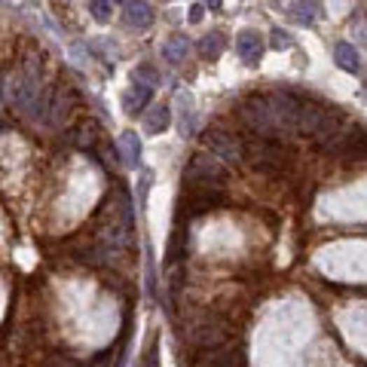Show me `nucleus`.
<instances>
[{
  "mask_svg": "<svg viewBox=\"0 0 367 367\" xmlns=\"http://www.w3.org/2000/svg\"><path fill=\"white\" fill-rule=\"evenodd\" d=\"M236 331H233V321L221 312H205L199 315L196 321L187 324L184 331V340L196 349V352H208V349H221V346H230Z\"/></svg>",
  "mask_w": 367,
  "mask_h": 367,
  "instance_id": "obj_1",
  "label": "nucleus"
},
{
  "mask_svg": "<svg viewBox=\"0 0 367 367\" xmlns=\"http://www.w3.org/2000/svg\"><path fill=\"white\" fill-rule=\"evenodd\" d=\"M245 160L251 162V169L275 174L285 169L288 162V150L282 144V138H266V135H254L245 144Z\"/></svg>",
  "mask_w": 367,
  "mask_h": 367,
  "instance_id": "obj_2",
  "label": "nucleus"
},
{
  "mask_svg": "<svg viewBox=\"0 0 367 367\" xmlns=\"http://www.w3.org/2000/svg\"><path fill=\"white\" fill-rule=\"evenodd\" d=\"M227 169H223V162L218 156L212 153H196L190 156L187 169H184V181L190 184V187H208V190H223L227 187Z\"/></svg>",
  "mask_w": 367,
  "mask_h": 367,
  "instance_id": "obj_3",
  "label": "nucleus"
},
{
  "mask_svg": "<svg viewBox=\"0 0 367 367\" xmlns=\"http://www.w3.org/2000/svg\"><path fill=\"white\" fill-rule=\"evenodd\" d=\"M202 144L212 156H218L223 165H236L239 160H245V141L236 132L227 129H208L202 135Z\"/></svg>",
  "mask_w": 367,
  "mask_h": 367,
  "instance_id": "obj_4",
  "label": "nucleus"
},
{
  "mask_svg": "<svg viewBox=\"0 0 367 367\" xmlns=\"http://www.w3.org/2000/svg\"><path fill=\"white\" fill-rule=\"evenodd\" d=\"M223 205V190H208V187H190L187 196L181 199L184 214H205Z\"/></svg>",
  "mask_w": 367,
  "mask_h": 367,
  "instance_id": "obj_5",
  "label": "nucleus"
},
{
  "mask_svg": "<svg viewBox=\"0 0 367 367\" xmlns=\"http://www.w3.org/2000/svg\"><path fill=\"white\" fill-rule=\"evenodd\" d=\"M193 367H245V355L239 349L221 346V349H208V352H199L193 358Z\"/></svg>",
  "mask_w": 367,
  "mask_h": 367,
  "instance_id": "obj_6",
  "label": "nucleus"
},
{
  "mask_svg": "<svg viewBox=\"0 0 367 367\" xmlns=\"http://www.w3.org/2000/svg\"><path fill=\"white\" fill-rule=\"evenodd\" d=\"M153 19H156V13L147 0H126V4H123V22H126L129 28L144 31L153 25Z\"/></svg>",
  "mask_w": 367,
  "mask_h": 367,
  "instance_id": "obj_7",
  "label": "nucleus"
},
{
  "mask_svg": "<svg viewBox=\"0 0 367 367\" xmlns=\"http://www.w3.org/2000/svg\"><path fill=\"white\" fill-rule=\"evenodd\" d=\"M263 49H266V43H263V37L257 34V31H251V28H245V31H239V37H236V53H239V58L245 64H257L263 58Z\"/></svg>",
  "mask_w": 367,
  "mask_h": 367,
  "instance_id": "obj_8",
  "label": "nucleus"
},
{
  "mask_svg": "<svg viewBox=\"0 0 367 367\" xmlns=\"http://www.w3.org/2000/svg\"><path fill=\"white\" fill-rule=\"evenodd\" d=\"M150 98H153V86H150V83L135 80L126 92H123V111H126V113H141L150 104Z\"/></svg>",
  "mask_w": 367,
  "mask_h": 367,
  "instance_id": "obj_9",
  "label": "nucleus"
},
{
  "mask_svg": "<svg viewBox=\"0 0 367 367\" xmlns=\"http://www.w3.org/2000/svg\"><path fill=\"white\" fill-rule=\"evenodd\" d=\"M288 13L297 25L310 28V25H315V19L321 15V0H288Z\"/></svg>",
  "mask_w": 367,
  "mask_h": 367,
  "instance_id": "obj_10",
  "label": "nucleus"
},
{
  "mask_svg": "<svg viewBox=\"0 0 367 367\" xmlns=\"http://www.w3.org/2000/svg\"><path fill=\"white\" fill-rule=\"evenodd\" d=\"M333 62H337V68L346 71V74H358V71H361V55H358V49L352 43H346V40L333 43Z\"/></svg>",
  "mask_w": 367,
  "mask_h": 367,
  "instance_id": "obj_11",
  "label": "nucleus"
},
{
  "mask_svg": "<svg viewBox=\"0 0 367 367\" xmlns=\"http://www.w3.org/2000/svg\"><path fill=\"white\" fill-rule=\"evenodd\" d=\"M187 55H190V40L184 37V34H172V37L162 43V58H165L169 64L187 62Z\"/></svg>",
  "mask_w": 367,
  "mask_h": 367,
  "instance_id": "obj_12",
  "label": "nucleus"
},
{
  "mask_svg": "<svg viewBox=\"0 0 367 367\" xmlns=\"http://www.w3.org/2000/svg\"><path fill=\"white\" fill-rule=\"evenodd\" d=\"M172 126V107L169 104H156L150 107L147 120H144V132L147 135H160V132H165Z\"/></svg>",
  "mask_w": 367,
  "mask_h": 367,
  "instance_id": "obj_13",
  "label": "nucleus"
},
{
  "mask_svg": "<svg viewBox=\"0 0 367 367\" xmlns=\"http://www.w3.org/2000/svg\"><path fill=\"white\" fill-rule=\"evenodd\" d=\"M116 147H120V156H123V162L126 165H135L141 162V138L135 135V132H123L120 141H116Z\"/></svg>",
  "mask_w": 367,
  "mask_h": 367,
  "instance_id": "obj_14",
  "label": "nucleus"
},
{
  "mask_svg": "<svg viewBox=\"0 0 367 367\" xmlns=\"http://www.w3.org/2000/svg\"><path fill=\"white\" fill-rule=\"evenodd\" d=\"M223 49H227V37L221 34V31H212V34H205L199 40V53H202L208 62H214V58L223 55Z\"/></svg>",
  "mask_w": 367,
  "mask_h": 367,
  "instance_id": "obj_15",
  "label": "nucleus"
},
{
  "mask_svg": "<svg viewBox=\"0 0 367 367\" xmlns=\"http://www.w3.org/2000/svg\"><path fill=\"white\" fill-rule=\"evenodd\" d=\"M178 102L184 104L181 111V135H193L196 132V113H193V98H190V92H178Z\"/></svg>",
  "mask_w": 367,
  "mask_h": 367,
  "instance_id": "obj_16",
  "label": "nucleus"
},
{
  "mask_svg": "<svg viewBox=\"0 0 367 367\" xmlns=\"http://www.w3.org/2000/svg\"><path fill=\"white\" fill-rule=\"evenodd\" d=\"M89 10L95 22H111V10H113V0H89Z\"/></svg>",
  "mask_w": 367,
  "mask_h": 367,
  "instance_id": "obj_17",
  "label": "nucleus"
},
{
  "mask_svg": "<svg viewBox=\"0 0 367 367\" xmlns=\"http://www.w3.org/2000/svg\"><path fill=\"white\" fill-rule=\"evenodd\" d=\"M270 46L282 53V49H291V46H294V37H291V31H285V28H272V31H270Z\"/></svg>",
  "mask_w": 367,
  "mask_h": 367,
  "instance_id": "obj_18",
  "label": "nucleus"
},
{
  "mask_svg": "<svg viewBox=\"0 0 367 367\" xmlns=\"http://www.w3.org/2000/svg\"><path fill=\"white\" fill-rule=\"evenodd\" d=\"M135 80H147L150 86H156V83H160V71L150 68V64H138V68H135Z\"/></svg>",
  "mask_w": 367,
  "mask_h": 367,
  "instance_id": "obj_19",
  "label": "nucleus"
},
{
  "mask_svg": "<svg viewBox=\"0 0 367 367\" xmlns=\"http://www.w3.org/2000/svg\"><path fill=\"white\" fill-rule=\"evenodd\" d=\"M46 367H80V364L74 361V358H68V355H53L46 361Z\"/></svg>",
  "mask_w": 367,
  "mask_h": 367,
  "instance_id": "obj_20",
  "label": "nucleus"
},
{
  "mask_svg": "<svg viewBox=\"0 0 367 367\" xmlns=\"http://www.w3.org/2000/svg\"><path fill=\"white\" fill-rule=\"evenodd\" d=\"M202 15H205V6H202V4H196L193 10H190V22H202Z\"/></svg>",
  "mask_w": 367,
  "mask_h": 367,
  "instance_id": "obj_21",
  "label": "nucleus"
},
{
  "mask_svg": "<svg viewBox=\"0 0 367 367\" xmlns=\"http://www.w3.org/2000/svg\"><path fill=\"white\" fill-rule=\"evenodd\" d=\"M208 10H221V0H205Z\"/></svg>",
  "mask_w": 367,
  "mask_h": 367,
  "instance_id": "obj_22",
  "label": "nucleus"
},
{
  "mask_svg": "<svg viewBox=\"0 0 367 367\" xmlns=\"http://www.w3.org/2000/svg\"><path fill=\"white\" fill-rule=\"evenodd\" d=\"M123 4H126V0H123Z\"/></svg>",
  "mask_w": 367,
  "mask_h": 367,
  "instance_id": "obj_23",
  "label": "nucleus"
}]
</instances>
